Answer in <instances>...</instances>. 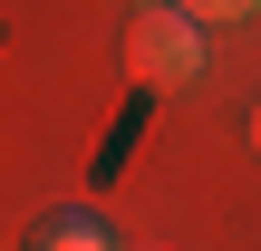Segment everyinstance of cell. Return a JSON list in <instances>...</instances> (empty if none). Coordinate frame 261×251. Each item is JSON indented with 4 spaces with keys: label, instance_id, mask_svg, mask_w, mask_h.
I'll use <instances>...</instances> for the list:
<instances>
[{
    "label": "cell",
    "instance_id": "2",
    "mask_svg": "<svg viewBox=\"0 0 261 251\" xmlns=\"http://www.w3.org/2000/svg\"><path fill=\"white\" fill-rule=\"evenodd\" d=\"M29 251H116L107 242V222H97V213H77V203H68V213H48V222H39V242Z\"/></svg>",
    "mask_w": 261,
    "mask_h": 251
},
{
    "label": "cell",
    "instance_id": "3",
    "mask_svg": "<svg viewBox=\"0 0 261 251\" xmlns=\"http://www.w3.org/2000/svg\"><path fill=\"white\" fill-rule=\"evenodd\" d=\"M174 10H184V19H203V29H232V19H252L261 0H174Z\"/></svg>",
    "mask_w": 261,
    "mask_h": 251
},
{
    "label": "cell",
    "instance_id": "1",
    "mask_svg": "<svg viewBox=\"0 0 261 251\" xmlns=\"http://www.w3.org/2000/svg\"><path fill=\"white\" fill-rule=\"evenodd\" d=\"M126 77L136 87H194L203 77V19H184L174 0L126 19Z\"/></svg>",
    "mask_w": 261,
    "mask_h": 251
},
{
    "label": "cell",
    "instance_id": "4",
    "mask_svg": "<svg viewBox=\"0 0 261 251\" xmlns=\"http://www.w3.org/2000/svg\"><path fill=\"white\" fill-rule=\"evenodd\" d=\"M252 145H261V106H252Z\"/></svg>",
    "mask_w": 261,
    "mask_h": 251
},
{
    "label": "cell",
    "instance_id": "5",
    "mask_svg": "<svg viewBox=\"0 0 261 251\" xmlns=\"http://www.w3.org/2000/svg\"><path fill=\"white\" fill-rule=\"evenodd\" d=\"M126 10H155V0H126Z\"/></svg>",
    "mask_w": 261,
    "mask_h": 251
}]
</instances>
